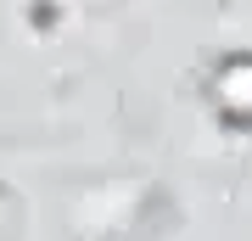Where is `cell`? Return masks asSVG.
I'll return each mask as SVG.
<instances>
[{
    "instance_id": "cell-1",
    "label": "cell",
    "mask_w": 252,
    "mask_h": 241,
    "mask_svg": "<svg viewBox=\"0 0 252 241\" xmlns=\"http://www.w3.org/2000/svg\"><path fill=\"white\" fill-rule=\"evenodd\" d=\"M219 101L235 112V118H252V56H235V62H224V73H219Z\"/></svg>"
}]
</instances>
